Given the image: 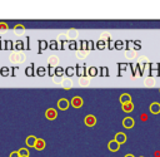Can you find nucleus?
I'll use <instances>...</instances> for the list:
<instances>
[{"instance_id":"6e6552de","label":"nucleus","mask_w":160,"mask_h":157,"mask_svg":"<svg viewBox=\"0 0 160 157\" xmlns=\"http://www.w3.org/2000/svg\"><path fill=\"white\" fill-rule=\"evenodd\" d=\"M108 148H109V151H111V152H118L119 150H120V145L116 142V141H110L109 143H108Z\"/></svg>"},{"instance_id":"f8f14e48","label":"nucleus","mask_w":160,"mask_h":157,"mask_svg":"<svg viewBox=\"0 0 160 157\" xmlns=\"http://www.w3.org/2000/svg\"><path fill=\"white\" fill-rule=\"evenodd\" d=\"M35 142H36V137L35 136H29L28 138H26V145H28V147H34Z\"/></svg>"},{"instance_id":"a211bd4d","label":"nucleus","mask_w":160,"mask_h":157,"mask_svg":"<svg viewBox=\"0 0 160 157\" xmlns=\"http://www.w3.org/2000/svg\"><path fill=\"white\" fill-rule=\"evenodd\" d=\"M14 29L15 30H25V27H24V25H21V24H18V25H15V27H14Z\"/></svg>"},{"instance_id":"2eb2a0df","label":"nucleus","mask_w":160,"mask_h":157,"mask_svg":"<svg viewBox=\"0 0 160 157\" xmlns=\"http://www.w3.org/2000/svg\"><path fill=\"white\" fill-rule=\"evenodd\" d=\"M38 75H40V77H43V75H45V68H43V67H40V68H38Z\"/></svg>"},{"instance_id":"20e7f679","label":"nucleus","mask_w":160,"mask_h":157,"mask_svg":"<svg viewBox=\"0 0 160 157\" xmlns=\"http://www.w3.org/2000/svg\"><path fill=\"white\" fill-rule=\"evenodd\" d=\"M70 106H73L74 108H82L83 107V98L82 97H73L71 102H70Z\"/></svg>"},{"instance_id":"393cba45","label":"nucleus","mask_w":160,"mask_h":157,"mask_svg":"<svg viewBox=\"0 0 160 157\" xmlns=\"http://www.w3.org/2000/svg\"><path fill=\"white\" fill-rule=\"evenodd\" d=\"M10 157H20V156H19L18 151H16V152L14 151V152H11V153H10Z\"/></svg>"},{"instance_id":"7ed1b4c3","label":"nucleus","mask_w":160,"mask_h":157,"mask_svg":"<svg viewBox=\"0 0 160 157\" xmlns=\"http://www.w3.org/2000/svg\"><path fill=\"white\" fill-rule=\"evenodd\" d=\"M69 106H70V102L66 98H60L58 101V108L61 109V111H66L69 108Z\"/></svg>"},{"instance_id":"4be33fe9","label":"nucleus","mask_w":160,"mask_h":157,"mask_svg":"<svg viewBox=\"0 0 160 157\" xmlns=\"http://www.w3.org/2000/svg\"><path fill=\"white\" fill-rule=\"evenodd\" d=\"M55 73H56L58 75H61V74L64 73V71H63V68H56V71H55Z\"/></svg>"},{"instance_id":"9b49d317","label":"nucleus","mask_w":160,"mask_h":157,"mask_svg":"<svg viewBox=\"0 0 160 157\" xmlns=\"http://www.w3.org/2000/svg\"><path fill=\"white\" fill-rule=\"evenodd\" d=\"M122 109H123L125 113H130V112H133V109H134V104H133L131 102L125 103V104H122Z\"/></svg>"},{"instance_id":"4468645a","label":"nucleus","mask_w":160,"mask_h":157,"mask_svg":"<svg viewBox=\"0 0 160 157\" xmlns=\"http://www.w3.org/2000/svg\"><path fill=\"white\" fill-rule=\"evenodd\" d=\"M89 75H91V77L98 75V69H96L95 67H90V68H89Z\"/></svg>"},{"instance_id":"6ab92c4d","label":"nucleus","mask_w":160,"mask_h":157,"mask_svg":"<svg viewBox=\"0 0 160 157\" xmlns=\"http://www.w3.org/2000/svg\"><path fill=\"white\" fill-rule=\"evenodd\" d=\"M80 83H82V86H88L89 84V79H88V78H85V79H84V78H82V79H80Z\"/></svg>"},{"instance_id":"423d86ee","label":"nucleus","mask_w":160,"mask_h":157,"mask_svg":"<svg viewBox=\"0 0 160 157\" xmlns=\"http://www.w3.org/2000/svg\"><path fill=\"white\" fill-rule=\"evenodd\" d=\"M126 140H128V137H126V135L123 133V132H118V133L115 135V138H114V141H116L119 145H123V143H125Z\"/></svg>"},{"instance_id":"dca6fc26","label":"nucleus","mask_w":160,"mask_h":157,"mask_svg":"<svg viewBox=\"0 0 160 157\" xmlns=\"http://www.w3.org/2000/svg\"><path fill=\"white\" fill-rule=\"evenodd\" d=\"M9 29V25L6 23H0V30H6Z\"/></svg>"},{"instance_id":"bb28decb","label":"nucleus","mask_w":160,"mask_h":157,"mask_svg":"<svg viewBox=\"0 0 160 157\" xmlns=\"http://www.w3.org/2000/svg\"><path fill=\"white\" fill-rule=\"evenodd\" d=\"M40 44H42V48H46V42H40Z\"/></svg>"},{"instance_id":"a878e982","label":"nucleus","mask_w":160,"mask_h":157,"mask_svg":"<svg viewBox=\"0 0 160 157\" xmlns=\"http://www.w3.org/2000/svg\"><path fill=\"white\" fill-rule=\"evenodd\" d=\"M2 72H3V75H8V74H9L8 68H3V69H2Z\"/></svg>"},{"instance_id":"39448f33","label":"nucleus","mask_w":160,"mask_h":157,"mask_svg":"<svg viewBox=\"0 0 160 157\" xmlns=\"http://www.w3.org/2000/svg\"><path fill=\"white\" fill-rule=\"evenodd\" d=\"M134 124H135V121H134V118H131V117H125L123 120V127L124 128L130 129V128L134 127Z\"/></svg>"},{"instance_id":"412c9836","label":"nucleus","mask_w":160,"mask_h":157,"mask_svg":"<svg viewBox=\"0 0 160 157\" xmlns=\"http://www.w3.org/2000/svg\"><path fill=\"white\" fill-rule=\"evenodd\" d=\"M116 48H118V49H122V48H123V42H122V40H118V42H116Z\"/></svg>"},{"instance_id":"9d476101","label":"nucleus","mask_w":160,"mask_h":157,"mask_svg":"<svg viewBox=\"0 0 160 157\" xmlns=\"http://www.w3.org/2000/svg\"><path fill=\"white\" fill-rule=\"evenodd\" d=\"M149 109H150V112H151L153 114H158V113H160V103H158V102L151 103Z\"/></svg>"},{"instance_id":"0eeeda50","label":"nucleus","mask_w":160,"mask_h":157,"mask_svg":"<svg viewBox=\"0 0 160 157\" xmlns=\"http://www.w3.org/2000/svg\"><path fill=\"white\" fill-rule=\"evenodd\" d=\"M45 146H46V143H45V140H43V138H36V142H35V150H38V151H43L44 148H45Z\"/></svg>"},{"instance_id":"5701e85b","label":"nucleus","mask_w":160,"mask_h":157,"mask_svg":"<svg viewBox=\"0 0 160 157\" xmlns=\"http://www.w3.org/2000/svg\"><path fill=\"white\" fill-rule=\"evenodd\" d=\"M101 75H108V69H106V68H101Z\"/></svg>"},{"instance_id":"c85d7f7f","label":"nucleus","mask_w":160,"mask_h":157,"mask_svg":"<svg viewBox=\"0 0 160 157\" xmlns=\"http://www.w3.org/2000/svg\"><path fill=\"white\" fill-rule=\"evenodd\" d=\"M140 157H144V156H140Z\"/></svg>"},{"instance_id":"cd10ccee","label":"nucleus","mask_w":160,"mask_h":157,"mask_svg":"<svg viewBox=\"0 0 160 157\" xmlns=\"http://www.w3.org/2000/svg\"><path fill=\"white\" fill-rule=\"evenodd\" d=\"M124 157H135L134 155H131V153H128V155H125Z\"/></svg>"},{"instance_id":"f03ea898","label":"nucleus","mask_w":160,"mask_h":157,"mask_svg":"<svg viewBox=\"0 0 160 157\" xmlns=\"http://www.w3.org/2000/svg\"><path fill=\"white\" fill-rule=\"evenodd\" d=\"M45 117L49 121H54V120H56V117H58V111L55 108H48L46 112H45Z\"/></svg>"},{"instance_id":"c756f323","label":"nucleus","mask_w":160,"mask_h":157,"mask_svg":"<svg viewBox=\"0 0 160 157\" xmlns=\"http://www.w3.org/2000/svg\"><path fill=\"white\" fill-rule=\"evenodd\" d=\"M159 92H160V89H159Z\"/></svg>"},{"instance_id":"aec40b11","label":"nucleus","mask_w":160,"mask_h":157,"mask_svg":"<svg viewBox=\"0 0 160 157\" xmlns=\"http://www.w3.org/2000/svg\"><path fill=\"white\" fill-rule=\"evenodd\" d=\"M26 73H28V75H34V74H33V65L26 69Z\"/></svg>"},{"instance_id":"f257e3e1","label":"nucleus","mask_w":160,"mask_h":157,"mask_svg":"<svg viewBox=\"0 0 160 157\" xmlns=\"http://www.w3.org/2000/svg\"><path fill=\"white\" fill-rule=\"evenodd\" d=\"M96 117L94 114H88L85 118H84V123L88 126V127H94L96 124Z\"/></svg>"},{"instance_id":"1a4fd4ad","label":"nucleus","mask_w":160,"mask_h":157,"mask_svg":"<svg viewBox=\"0 0 160 157\" xmlns=\"http://www.w3.org/2000/svg\"><path fill=\"white\" fill-rule=\"evenodd\" d=\"M119 101H120V103H122V104L129 103V102H131V96L129 93H123V94H120Z\"/></svg>"},{"instance_id":"b1692460","label":"nucleus","mask_w":160,"mask_h":157,"mask_svg":"<svg viewBox=\"0 0 160 157\" xmlns=\"http://www.w3.org/2000/svg\"><path fill=\"white\" fill-rule=\"evenodd\" d=\"M104 47H105V45H104V42H103V40H100V42L98 43V48H99V49H103Z\"/></svg>"},{"instance_id":"f3484780","label":"nucleus","mask_w":160,"mask_h":157,"mask_svg":"<svg viewBox=\"0 0 160 157\" xmlns=\"http://www.w3.org/2000/svg\"><path fill=\"white\" fill-rule=\"evenodd\" d=\"M74 72H75V71H74V68H73V67H69L68 69H66V74H68V75H73V74H74Z\"/></svg>"},{"instance_id":"ddd939ff","label":"nucleus","mask_w":160,"mask_h":157,"mask_svg":"<svg viewBox=\"0 0 160 157\" xmlns=\"http://www.w3.org/2000/svg\"><path fill=\"white\" fill-rule=\"evenodd\" d=\"M18 153H19V156L20 157H29V150L28 148H25V147H23V148H20L19 151H18Z\"/></svg>"}]
</instances>
